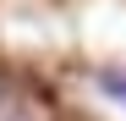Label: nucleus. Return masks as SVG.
Returning a JSON list of instances; mask_svg holds the SVG:
<instances>
[{"label":"nucleus","instance_id":"f257e3e1","mask_svg":"<svg viewBox=\"0 0 126 121\" xmlns=\"http://www.w3.org/2000/svg\"><path fill=\"white\" fill-rule=\"evenodd\" d=\"M93 88H99L104 99H115V105H126V72H115V66L93 72Z\"/></svg>","mask_w":126,"mask_h":121}]
</instances>
